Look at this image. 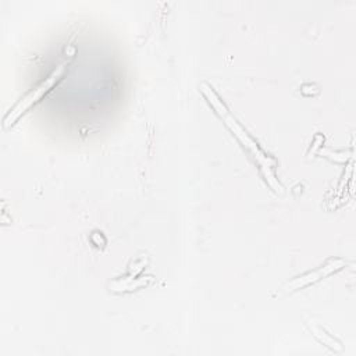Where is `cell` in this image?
Here are the masks:
<instances>
[{
	"instance_id": "obj_2",
	"label": "cell",
	"mask_w": 356,
	"mask_h": 356,
	"mask_svg": "<svg viewBox=\"0 0 356 356\" xmlns=\"http://www.w3.org/2000/svg\"><path fill=\"white\" fill-rule=\"evenodd\" d=\"M64 68H65V63L60 64L58 67H56V70L50 74L49 78H46L36 89H33L32 92H29L28 95H25L8 113L7 115L4 117L3 120V127L4 128H10L19 117L21 114H24L33 103H36L38 100H40V97L47 92L50 90V88L61 78L63 72H64Z\"/></svg>"
},
{
	"instance_id": "obj_3",
	"label": "cell",
	"mask_w": 356,
	"mask_h": 356,
	"mask_svg": "<svg viewBox=\"0 0 356 356\" xmlns=\"http://www.w3.org/2000/svg\"><path fill=\"white\" fill-rule=\"evenodd\" d=\"M342 264H343V261H342V260H334V261H330L327 266H324V267L318 268L317 271L310 273V274H306V275H303V277H299L298 280L292 281L288 286H289V288H299V286L307 285V284H310V282H314V281H317L318 278H323L324 275H328L330 273H332V271L338 270Z\"/></svg>"
},
{
	"instance_id": "obj_1",
	"label": "cell",
	"mask_w": 356,
	"mask_h": 356,
	"mask_svg": "<svg viewBox=\"0 0 356 356\" xmlns=\"http://www.w3.org/2000/svg\"><path fill=\"white\" fill-rule=\"evenodd\" d=\"M202 92L204 93V96L209 99V102H210V104L216 108V111L221 115V118L225 121V124L231 128V131L241 139V142L254 154V157L257 159V161L261 164V168L264 170V175H266V179H268V182L274 186V177H273V174L270 172V168H271V163H270V160H268V157H266L264 156V153L256 146V143L246 135V134H243V131H242V128L238 125V122L232 118V115L228 113V110L225 108V106L220 102V99L217 97V95L207 86V85H202Z\"/></svg>"
}]
</instances>
